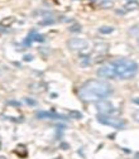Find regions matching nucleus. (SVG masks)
<instances>
[{"label":"nucleus","instance_id":"f257e3e1","mask_svg":"<svg viewBox=\"0 0 139 159\" xmlns=\"http://www.w3.org/2000/svg\"><path fill=\"white\" fill-rule=\"evenodd\" d=\"M113 92L111 85L104 81L90 80L85 82L79 90V96L82 101H100L105 97H108Z\"/></svg>","mask_w":139,"mask_h":159},{"label":"nucleus","instance_id":"f03ea898","mask_svg":"<svg viewBox=\"0 0 139 159\" xmlns=\"http://www.w3.org/2000/svg\"><path fill=\"white\" fill-rule=\"evenodd\" d=\"M115 72H116V77H119L120 80H130L133 78L137 73H138V65L128 58H119L113 62Z\"/></svg>","mask_w":139,"mask_h":159},{"label":"nucleus","instance_id":"7ed1b4c3","mask_svg":"<svg viewBox=\"0 0 139 159\" xmlns=\"http://www.w3.org/2000/svg\"><path fill=\"white\" fill-rule=\"evenodd\" d=\"M98 121L104 125L113 126V128H116V129H122L125 126V123L123 119L115 118V116H111V115H98Z\"/></svg>","mask_w":139,"mask_h":159},{"label":"nucleus","instance_id":"20e7f679","mask_svg":"<svg viewBox=\"0 0 139 159\" xmlns=\"http://www.w3.org/2000/svg\"><path fill=\"white\" fill-rule=\"evenodd\" d=\"M68 48L75 52H83L89 48V42L83 38H72L68 40Z\"/></svg>","mask_w":139,"mask_h":159},{"label":"nucleus","instance_id":"39448f33","mask_svg":"<svg viewBox=\"0 0 139 159\" xmlns=\"http://www.w3.org/2000/svg\"><path fill=\"white\" fill-rule=\"evenodd\" d=\"M96 75H98L99 77H101V78H115L116 77V72H115L113 62L109 63V65L99 67V70L96 71Z\"/></svg>","mask_w":139,"mask_h":159},{"label":"nucleus","instance_id":"423d86ee","mask_svg":"<svg viewBox=\"0 0 139 159\" xmlns=\"http://www.w3.org/2000/svg\"><path fill=\"white\" fill-rule=\"evenodd\" d=\"M96 109H98V111L100 112V115H111L115 111L111 102L106 101V100L98 101V104H96Z\"/></svg>","mask_w":139,"mask_h":159},{"label":"nucleus","instance_id":"0eeeda50","mask_svg":"<svg viewBox=\"0 0 139 159\" xmlns=\"http://www.w3.org/2000/svg\"><path fill=\"white\" fill-rule=\"evenodd\" d=\"M37 118L38 119H53V120L66 119L65 116H62V115H57V114H53V112H47V111H39V112H37Z\"/></svg>","mask_w":139,"mask_h":159},{"label":"nucleus","instance_id":"6e6552de","mask_svg":"<svg viewBox=\"0 0 139 159\" xmlns=\"http://www.w3.org/2000/svg\"><path fill=\"white\" fill-rule=\"evenodd\" d=\"M108 49H109V44L105 43V42H100V43L95 44V52L98 53H105L108 52Z\"/></svg>","mask_w":139,"mask_h":159},{"label":"nucleus","instance_id":"1a4fd4ad","mask_svg":"<svg viewBox=\"0 0 139 159\" xmlns=\"http://www.w3.org/2000/svg\"><path fill=\"white\" fill-rule=\"evenodd\" d=\"M139 8V3L135 2V0H130V2H128L125 5H124V9L126 12H132V10H137Z\"/></svg>","mask_w":139,"mask_h":159},{"label":"nucleus","instance_id":"9d476101","mask_svg":"<svg viewBox=\"0 0 139 159\" xmlns=\"http://www.w3.org/2000/svg\"><path fill=\"white\" fill-rule=\"evenodd\" d=\"M15 153H17L20 158H25V157L28 155V152H27V149H25V146H24V145H22V144L17 146Z\"/></svg>","mask_w":139,"mask_h":159},{"label":"nucleus","instance_id":"9b49d317","mask_svg":"<svg viewBox=\"0 0 139 159\" xmlns=\"http://www.w3.org/2000/svg\"><path fill=\"white\" fill-rule=\"evenodd\" d=\"M13 23H14V18L9 17V18H4L2 22H0V25H2V27H10Z\"/></svg>","mask_w":139,"mask_h":159},{"label":"nucleus","instance_id":"f8f14e48","mask_svg":"<svg viewBox=\"0 0 139 159\" xmlns=\"http://www.w3.org/2000/svg\"><path fill=\"white\" fill-rule=\"evenodd\" d=\"M100 6L104 8V9L113 8L114 6V0H101V2H100Z\"/></svg>","mask_w":139,"mask_h":159},{"label":"nucleus","instance_id":"ddd939ff","mask_svg":"<svg viewBox=\"0 0 139 159\" xmlns=\"http://www.w3.org/2000/svg\"><path fill=\"white\" fill-rule=\"evenodd\" d=\"M113 30H114V28L113 27H108V25H104V27H101L99 29V32L101 34H110V33H113Z\"/></svg>","mask_w":139,"mask_h":159},{"label":"nucleus","instance_id":"4468645a","mask_svg":"<svg viewBox=\"0 0 139 159\" xmlns=\"http://www.w3.org/2000/svg\"><path fill=\"white\" fill-rule=\"evenodd\" d=\"M80 63H81V65L85 67V66H89L90 65V57L89 56H82L81 58H80Z\"/></svg>","mask_w":139,"mask_h":159},{"label":"nucleus","instance_id":"2eb2a0df","mask_svg":"<svg viewBox=\"0 0 139 159\" xmlns=\"http://www.w3.org/2000/svg\"><path fill=\"white\" fill-rule=\"evenodd\" d=\"M70 116H72L73 119H81L82 118V114L79 111H70Z\"/></svg>","mask_w":139,"mask_h":159},{"label":"nucleus","instance_id":"dca6fc26","mask_svg":"<svg viewBox=\"0 0 139 159\" xmlns=\"http://www.w3.org/2000/svg\"><path fill=\"white\" fill-rule=\"evenodd\" d=\"M81 30V25L80 24H75L70 28V32H80Z\"/></svg>","mask_w":139,"mask_h":159},{"label":"nucleus","instance_id":"f3484780","mask_svg":"<svg viewBox=\"0 0 139 159\" xmlns=\"http://www.w3.org/2000/svg\"><path fill=\"white\" fill-rule=\"evenodd\" d=\"M133 119H134L137 123H139V110H137V111L133 114Z\"/></svg>","mask_w":139,"mask_h":159},{"label":"nucleus","instance_id":"a211bd4d","mask_svg":"<svg viewBox=\"0 0 139 159\" xmlns=\"http://www.w3.org/2000/svg\"><path fill=\"white\" fill-rule=\"evenodd\" d=\"M25 102H27L28 105H36V104H37L34 100H32V99H25Z\"/></svg>","mask_w":139,"mask_h":159},{"label":"nucleus","instance_id":"6ab92c4d","mask_svg":"<svg viewBox=\"0 0 139 159\" xmlns=\"http://www.w3.org/2000/svg\"><path fill=\"white\" fill-rule=\"evenodd\" d=\"M32 59H33V56L32 55H25L24 56V61H32Z\"/></svg>","mask_w":139,"mask_h":159},{"label":"nucleus","instance_id":"aec40b11","mask_svg":"<svg viewBox=\"0 0 139 159\" xmlns=\"http://www.w3.org/2000/svg\"><path fill=\"white\" fill-rule=\"evenodd\" d=\"M133 102L137 104V105H139V97H134V99H133Z\"/></svg>","mask_w":139,"mask_h":159},{"label":"nucleus","instance_id":"412c9836","mask_svg":"<svg viewBox=\"0 0 139 159\" xmlns=\"http://www.w3.org/2000/svg\"><path fill=\"white\" fill-rule=\"evenodd\" d=\"M0 159H5V158L4 157H0Z\"/></svg>","mask_w":139,"mask_h":159},{"label":"nucleus","instance_id":"4be33fe9","mask_svg":"<svg viewBox=\"0 0 139 159\" xmlns=\"http://www.w3.org/2000/svg\"><path fill=\"white\" fill-rule=\"evenodd\" d=\"M138 43H139V37H138Z\"/></svg>","mask_w":139,"mask_h":159}]
</instances>
